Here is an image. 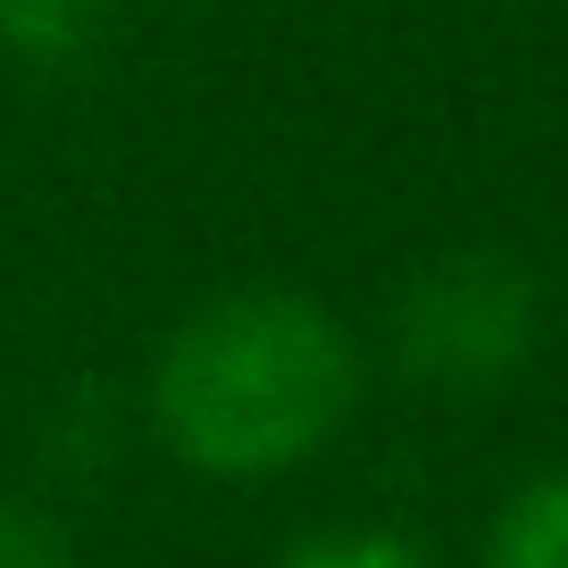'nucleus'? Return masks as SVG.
Returning a JSON list of instances; mask_svg holds the SVG:
<instances>
[{"label":"nucleus","instance_id":"f257e3e1","mask_svg":"<svg viewBox=\"0 0 568 568\" xmlns=\"http://www.w3.org/2000/svg\"><path fill=\"white\" fill-rule=\"evenodd\" d=\"M359 393L352 335L310 293H226L160 352L151 409L184 468L276 477L310 460Z\"/></svg>","mask_w":568,"mask_h":568},{"label":"nucleus","instance_id":"39448f33","mask_svg":"<svg viewBox=\"0 0 568 568\" xmlns=\"http://www.w3.org/2000/svg\"><path fill=\"white\" fill-rule=\"evenodd\" d=\"M0 568H84L75 544L26 501H0Z\"/></svg>","mask_w":568,"mask_h":568},{"label":"nucleus","instance_id":"423d86ee","mask_svg":"<svg viewBox=\"0 0 568 568\" xmlns=\"http://www.w3.org/2000/svg\"><path fill=\"white\" fill-rule=\"evenodd\" d=\"M284 568H435V560L402 535H326V544H302Z\"/></svg>","mask_w":568,"mask_h":568},{"label":"nucleus","instance_id":"7ed1b4c3","mask_svg":"<svg viewBox=\"0 0 568 568\" xmlns=\"http://www.w3.org/2000/svg\"><path fill=\"white\" fill-rule=\"evenodd\" d=\"M118 0H0V42L34 68H75L109 34Z\"/></svg>","mask_w":568,"mask_h":568},{"label":"nucleus","instance_id":"20e7f679","mask_svg":"<svg viewBox=\"0 0 568 568\" xmlns=\"http://www.w3.org/2000/svg\"><path fill=\"white\" fill-rule=\"evenodd\" d=\"M485 568H568V468L510 494V510L494 518Z\"/></svg>","mask_w":568,"mask_h":568},{"label":"nucleus","instance_id":"f03ea898","mask_svg":"<svg viewBox=\"0 0 568 568\" xmlns=\"http://www.w3.org/2000/svg\"><path fill=\"white\" fill-rule=\"evenodd\" d=\"M535 335H544V293L501 251H452V260L418 267L393 310V352L435 393L510 385L527 368Z\"/></svg>","mask_w":568,"mask_h":568}]
</instances>
